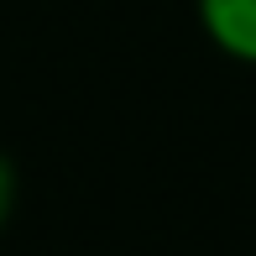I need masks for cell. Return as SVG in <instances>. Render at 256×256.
<instances>
[{
    "label": "cell",
    "mask_w": 256,
    "mask_h": 256,
    "mask_svg": "<svg viewBox=\"0 0 256 256\" xmlns=\"http://www.w3.org/2000/svg\"><path fill=\"white\" fill-rule=\"evenodd\" d=\"M10 194H16V178H10V162L0 157V225H6V214H10Z\"/></svg>",
    "instance_id": "cell-2"
},
{
    "label": "cell",
    "mask_w": 256,
    "mask_h": 256,
    "mask_svg": "<svg viewBox=\"0 0 256 256\" xmlns=\"http://www.w3.org/2000/svg\"><path fill=\"white\" fill-rule=\"evenodd\" d=\"M199 10L220 48L256 63V0H199Z\"/></svg>",
    "instance_id": "cell-1"
}]
</instances>
